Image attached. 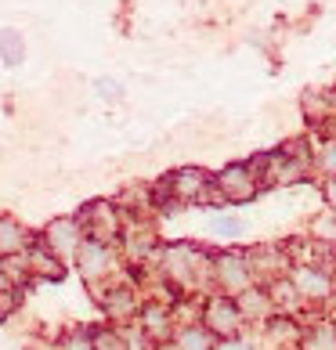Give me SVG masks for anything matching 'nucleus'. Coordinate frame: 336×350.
<instances>
[{
    "instance_id": "1",
    "label": "nucleus",
    "mask_w": 336,
    "mask_h": 350,
    "mask_svg": "<svg viewBox=\"0 0 336 350\" xmlns=\"http://www.w3.org/2000/svg\"><path fill=\"white\" fill-rule=\"evenodd\" d=\"M80 231H83L80 220H66V217H62V220H51L47 231H44V245L58 256V260H66V256H73L76 250H80V242H83Z\"/></svg>"
},
{
    "instance_id": "2",
    "label": "nucleus",
    "mask_w": 336,
    "mask_h": 350,
    "mask_svg": "<svg viewBox=\"0 0 336 350\" xmlns=\"http://www.w3.org/2000/svg\"><path fill=\"white\" fill-rule=\"evenodd\" d=\"M80 228L90 231V239H98V242H109L116 231H120V217H116V210L109 202H90L83 217H80Z\"/></svg>"
},
{
    "instance_id": "3",
    "label": "nucleus",
    "mask_w": 336,
    "mask_h": 350,
    "mask_svg": "<svg viewBox=\"0 0 336 350\" xmlns=\"http://www.w3.org/2000/svg\"><path fill=\"white\" fill-rule=\"evenodd\" d=\"M217 188H221V196L228 202H246L253 191H257V180H253V170L250 166H228V170L217 177Z\"/></svg>"
},
{
    "instance_id": "4",
    "label": "nucleus",
    "mask_w": 336,
    "mask_h": 350,
    "mask_svg": "<svg viewBox=\"0 0 336 350\" xmlns=\"http://www.w3.org/2000/svg\"><path fill=\"white\" fill-rule=\"evenodd\" d=\"M76 256H80V271H83V278H87V282H94V278L105 275V271H112V253H109V245H105V242H98V239L80 242Z\"/></svg>"
},
{
    "instance_id": "5",
    "label": "nucleus",
    "mask_w": 336,
    "mask_h": 350,
    "mask_svg": "<svg viewBox=\"0 0 336 350\" xmlns=\"http://www.w3.org/2000/svg\"><path fill=\"white\" fill-rule=\"evenodd\" d=\"M206 321H210L214 332L235 336V329H239V307L231 300H214L210 307H206Z\"/></svg>"
},
{
    "instance_id": "6",
    "label": "nucleus",
    "mask_w": 336,
    "mask_h": 350,
    "mask_svg": "<svg viewBox=\"0 0 336 350\" xmlns=\"http://www.w3.org/2000/svg\"><path fill=\"white\" fill-rule=\"evenodd\" d=\"M206 185H210V177H206L203 170H177V174H170V191H174L181 202L203 196Z\"/></svg>"
},
{
    "instance_id": "7",
    "label": "nucleus",
    "mask_w": 336,
    "mask_h": 350,
    "mask_svg": "<svg viewBox=\"0 0 336 350\" xmlns=\"http://www.w3.org/2000/svg\"><path fill=\"white\" fill-rule=\"evenodd\" d=\"M29 271H33V275H44V278H51V282L66 275V267H62V260H58V256L47 250L44 242H40V245H33V253H29Z\"/></svg>"
},
{
    "instance_id": "8",
    "label": "nucleus",
    "mask_w": 336,
    "mask_h": 350,
    "mask_svg": "<svg viewBox=\"0 0 336 350\" xmlns=\"http://www.w3.org/2000/svg\"><path fill=\"white\" fill-rule=\"evenodd\" d=\"M18 250H25V231L18 220L0 217V256H15Z\"/></svg>"
},
{
    "instance_id": "9",
    "label": "nucleus",
    "mask_w": 336,
    "mask_h": 350,
    "mask_svg": "<svg viewBox=\"0 0 336 350\" xmlns=\"http://www.w3.org/2000/svg\"><path fill=\"white\" fill-rule=\"evenodd\" d=\"M217 278H221V282L228 285V289H246V282H250L246 264L235 260V256H224V260L217 264Z\"/></svg>"
},
{
    "instance_id": "10",
    "label": "nucleus",
    "mask_w": 336,
    "mask_h": 350,
    "mask_svg": "<svg viewBox=\"0 0 336 350\" xmlns=\"http://www.w3.org/2000/svg\"><path fill=\"white\" fill-rule=\"evenodd\" d=\"M0 58H4L8 66H22V58H25L22 33H15V29H4V33H0Z\"/></svg>"
},
{
    "instance_id": "11",
    "label": "nucleus",
    "mask_w": 336,
    "mask_h": 350,
    "mask_svg": "<svg viewBox=\"0 0 336 350\" xmlns=\"http://www.w3.org/2000/svg\"><path fill=\"white\" fill-rule=\"evenodd\" d=\"M296 289H304V296H326L329 282L322 278L318 271H300V275H296Z\"/></svg>"
},
{
    "instance_id": "12",
    "label": "nucleus",
    "mask_w": 336,
    "mask_h": 350,
    "mask_svg": "<svg viewBox=\"0 0 336 350\" xmlns=\"http://www.w3.org/2000/svg\"><path fill=\"white\" fill-rule=\"evenodd\" d=\"M177 350H210V336L203 329H185L177 336Z\"/></svg>"
},
{
    "instance_id": "13",
    "label": "nucleus",
    "mask_w": 336,
    "mask_h": 350,
    "mask_svg": "<svg viewBox=\"0 0 336 350\" xmlns=\"http://www.w3.org/2000/svg\"><path fill=\"white\" fill-rule=\"evenodd\" d=\"M307 350H336V329L322 325L318 332L307 336Z\"/></svg>"
},
{
    "instance_id": "14",
    "label": "nucleus",
    "mask_w": 336,
    "mask_h": 350,
    "mask_svg": "<svg viewBox=\"0 0 336 350\" xmlns=\"http://www.w3.org/2000/svg\"><path fill=\"white\" fill-rule=\"evenodd\" d=\"M242 231V220L235 217H214L210 220V235H239Z\"/></svg>"
},
{
    "instance_id": "15",
    "label": "nucleus",
    "mask_w": 336,
    "mask_h": 350,
    "mask_svg": "<svg viewBox=\"0 0 336 350\" xmlns=\"http://www.w3.org/2000/svg\"><path fill=\"white\" fill-rule=\"evenodd\" d=\"M145 329H148L152 336H163V332H166V310L148 307V310H145Z\"/></svg>"
},
{
    "instance_id": "16",
    "label": "nucleus",
    "mask_w": 336,
    "mask_h": 350,
    "mask_svg": "<svg viewBox=\"0 0 336 350\" xmlns=\"http://www.w3.org/2000/svg\"><path fill=\"white\" fill-rule=\"evenodd\" d=\"M90 347H94V350H123V340L112 329H105V332H98L94 340H90Z\"/></svg>"
},
{
    "instance_id": "17",
    "label": "nucleus",
    "mask_w": 336,
    "mask_h": 350,
    "mask_svg": "<svg viewBox=\"0 0 336 350\" xmlns=\"http://www.w3.org/2000/svg\"><path fill=\"white\" fill-rule=\"evenodd\" d=\"M94 90H98L105 101H120V83H116V80H98Z\"/></svg>"
},
{
    "instance_id": "18",
    "label": "nucleus",
    "mask_w": 336,
    "mask_h": 350,
    "mask_svg": "<svg viewBox=\"0 0 336 350\" xmlns=\"http://www.w3.org/2000/svg\"><path fill=\"white\" fill-rule=\"evenodd\" d=\"M322 170L336 177V145H326V152H322Z\"/></svg>"
},
{
    "instance_id": "19",
    "label": "nucleus",
    "mask_w": 336,
    "mask_h": 350,
    "mask_svg": "<svg viewBox=\"0 0 336 350\" xmlns=\"http://www.w3.org/2000/svg\"><path fill=\"white\" fill-rule=\"evenodd\" d=\"M66 350H94V347H90L87 336H73V340L66 343Z\"/></svg>"
},
{
    "instance_id": "20",
    "label": "nucleus",
    "mask_w": 336,
    "mask_h": 350,
    "mask_svg": "<svg viewBox=\"0 0 336 350\" xmlns=\"http://www.w3.org/2000/svg\"><path fill=\"white\" fill-rule=\"evenodd\" d=\"M329 202L336 206V177H333V185H329Z\"/></svg>"
}]
</instances>
